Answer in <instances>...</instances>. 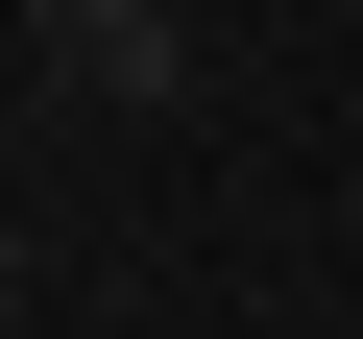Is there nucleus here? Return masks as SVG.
I'll use <instances>...</instances> for the list:
<instances>
[{
  "mask_svg": "<svg viewBox=\"0 0 363 339\" xmlns=\"http://www.w3.org/2000/svg\"><path fill=\"white\" fill-rule=\"evenodd\" d=\"M25 49L97 73V97H169V73H194V25H169V0H25Z\"/></svg>",
  "mask_w": 363,
  "mask_h": 339,
  "instance_id": "nucleus-1",
  "label": "nucleus"
},
{
  "mask_svg": "<svg viewBox=\"0 0 363 339\" xmlns=\"http://www.w3.org/2000/svg\"><path fill=\"white\" fill-rule=\"evenodd\" d=\"M339 25H363V0H339Z\"/></svg>",
  "mask_w": 363,
  "mask_h": 339,
  "instance_id": "nucleus-2",
  "label": "nucleus"
}]
</instances>
